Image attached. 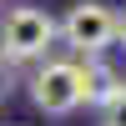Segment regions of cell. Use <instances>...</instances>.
I'll return each instance as SVG.
<instances>
[{
  "instance_id": "cell-7",
  "label": "cell",
  "mask_w": 126,
  "mask_h": 126,
  "mask_svg": "<svg viewBox=\"0 0 126 126\" xmlns=\"http://www.w3.org/2000/svg\"><path fill=\"white\" fill-rule=\"evenodd\" d=\"M116 46L126 50V15H116Z\"/></svg>"
},
{
  "instance_id": "cell-4",
  "label": "cell",
  "mask_w": 126,
  "mask_h": 126,
  "mask_svg": "<svg viewBox=\"0 0 126 126\" xmlns=\"http://www.w3.org/2000/svg\"><path fill=\"white\" fill-rule=\"evenodd\" d=\"M76 66H81V106H101V101L121 86L116 66H106L101 56H86V61H76Z\"/></svg>"
},
{
  "instance_id": "cell-6",
  "label": "cell",
  "mask_w": 126,
  "mask_h": 126,
  "mask_svg": "<svg viewBox=\"0 0 126 126\" xmlns=\"http://www.w3.org/2000/svg\"><path fill=\"white\" fill-rule=\"evenodd\" d=\"M10 91H15V86H10V71H0V106L10 101Z\"/></svg>"
},
{
  "instance_id": "cell-2",
  "label": "cell",
  "mask_w": 126,
  "mask_h": 126,
  "mask_svg": "<svg viewBox=\"0 0 126 126\" xmlns=\"http://www.w3.org/2000/svg\"><path fill=\"white\" fill-rule=\"evenodd\" d=\"M61 35L76 56H106V46H116V10L101 0H76L61 20Z\"/></svg>"
},
{
  "instance_id": "cell-5",
  "label": "cell",
  "mask_w": 126,
  "mask_h": 126,
  "mask_svg": "<svg viewBox=\"0 0 126 126\" xmlns=\"http://www.w3.org/2000/svg\"><path fill=\"white\" fill-rule=\"evenodd\" d=\"M96 111H101V126H126V81H121L116 91H111L106 101H101Z\"/></svg>"
},
{
  "instance_id": "cell-1",
  "label": "cell",
  "mask_w": 126,
  "mask_h": 126,
  "mask_svg": "<svg viewBox=\"0 0 126 126\" xmlns=\"http://www.w3.org/2000/svg\"><path fill=\"white\" fill-rule=\"evenodd\" d=\"M56 35H61V25L46 15V10L15 5L5 20H0V61H15V66L46 61V50L56 46Z\"/></svg>"
},
{
  "instance_id": "cell-3",
  "label": "cell",
  "mask_w": 126,
  "mask_h": 126,
  "mask_svg": "<svg viewBox=\"0 0 126 126\" xmlns=\"http://www.w3.org/2000/svg\"><path fill=\"white\" fill-rule=\"evenodd\" d=\"M30 101L46 116H71L81 106V66L76 61H46L30 76Z\"/></svg>"
}]
</instances>
